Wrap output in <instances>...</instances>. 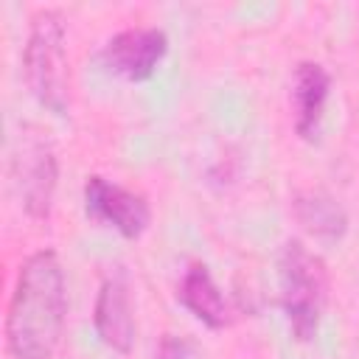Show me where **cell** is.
I'll return each mask as SVG.
<instances>
[{
  "instance_id": "1",
  "label": "cell",
  "mask_w": 359,
  "mask_h": 359,
  "mask_svg": "<svg viewBox=\"0 0 359 359\" xmlns=\"http://www.w3.org/2000/svg\"><path fill=\"white\" fill-rule=\"evenodd\" d=\"M67 323V280L53 250L31 252L17 272L6 314V348L14 359H50Z\"/></svg>"
},
{
  "instance_id": "5",
  "label": "cell",
  "mask_w": 359,
  "mask_h": 359,
  "mask_svg": "<svg viewBox=\"0 0 359 359\" xmlns=\"http://www.w3.org/2000/svg\"><path fill=\"white\" fill-rule=\"evenodd\" d=\"M84 210L90 219L109 224L115 233H121L123 238L135 241L146 233L149 222H151V208L146 202L143 194L129 191L107 177H87L84 182Z\"/></svg>"
},
{
  "instance_id": "6",
  "label": "cell",
  "mask_w": 359,
  "mask_h": 359,
  "mask_svg": "<svg viewBox=\"0 0 359 359\" xmlns=\"http://www.w3.org/2000/svg\"><path fill=\"white\" fill-rule=\"evenodd\" d=\"M168 53V36L163 28H126L104 42L98 62L126 81H146Z\"/></svg>"
},
{
  "instance_id": "4",
  "label": "cell",
  "mask_w": 359,
  "mask_h": 359,
  "mask_svg": "<svg viewBox=\"0 0 359 359\" xmlns=\"http://www.w3.org/2000/svg\"><path fill=\"white\" fill-rule=\"evenodd\" d=\"M11 180L22 210L31 219H48L59 182V160L50 140L34 126L22 129L11 151Z\"/></svg>"
},
{
  "instance_id": "11",
  "label": "cell",
  "mask_w": 359,
  "mask_h": 359,
  "mask_svg": "<svg viewBox=\"0 0 359 359\" xmlns=\"http://www.w3.org/2000/svg\"><path fill=\"white\" fill-rule=\"evenodd\" d=\"M196 353V345L185 337H177V334H165L157 345V353L154 359H194Z\"/></svg>"
},
{
  "instance_id": "10",
  "label": "cell",
  "mask_w": 359,
  "mask_h": 359,
  "mask_svg": "<svg viewBox=\"0 0 359 359\" xmlns=\"http://www.w3.org/2000/svg\"><path fill=\"white\" fill-rule=\"evenodd\" d=\"M297 224L320 244H337L348 233V213L328 191H303L292 202Z\"/></svg>"
},
{
  "instance_id": "7",
  "label": "cell",
  "mask_w": 359,
  "mask_h": 359,
  "mask_svg": "<svg viewBox=\"0 0 359 359\" xmlns=\"http://www.w3.org/2000/svg\"><path fill=\"white\" fill-rule=\"evenodd\" d=\"M93 328H95V337L109 351L121 356L132 351L137 337V323H135V309L129 297V283L121 272L104 278V283L98 286L95 306H93Z\"/></svg>"
},
{
  "instance_id": "9",
  "label": "cell",
  "mask_w": 359,
  "mask_h": 359,
  "mask_svg": "<svg viewBox=\"0 0 359 359\" xmlns=\"http://www.w3.org/2000/svg\"><path fill=\"white\" fill-rule=\"evenodd\" d=\"M177 300L208 328L219 331L224 325H230L233 314H230V306L222 294V289L216 286L210 269L205 264H191L185 272H182V280H180V289H177Z\"/></svg>"
},
{
  "instance_id": "8",
  "label": "cell",
  "mask_w": 359,
  "mask_h": 359,
  "mask_svg": "<svg viewBox=\"0 0 359 359\" xmlns=\"http://www.w3.org/2000/svg\"><path fill=\"white\" fill-rule=\"evenodd\" d=\"M331 93V76L320 62H300L292 76V121L303 140H317Z\"/></svg>"
},
{
  "instance_id": "3",
  "label": "cell",
  "mask_w": 359,
  "mask_h": 359,
  "mask_svg": "<svg viewBox=\"0 0 359 359\" xmlns=\"http://www.w3.org/2000/svg\"><path fill=\"white\" fill-rule=\"evenodd\" d=\"M278 286H280V309L286 314L289 331L294 334V339L311 342L320 331V320L328 297L325 264L303 241L289 238L278 255Z\"/></svg>"
},
{
  "instance_id": "2",
  "label": "cell",
  "mask_w": 359,
  "mask_h": 359,
  "mask_svg": "<svg viewBox=\"0 0 359 359\" xmlns=\"http://www.w3.org/2000/svg\"><path fill=\"white\" fill-rule=\"evenodd\" d=\"M22 73L31 95L53 115L70 109V67L65 50V17L53 8L39 11L22 45Z\"/></svg>"
}]
</instances>
